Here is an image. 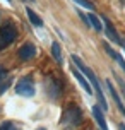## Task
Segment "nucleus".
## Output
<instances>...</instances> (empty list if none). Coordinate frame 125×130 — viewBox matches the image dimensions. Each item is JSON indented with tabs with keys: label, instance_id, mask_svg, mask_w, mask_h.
Here are the masks:
<instances>
[{
	"label": "nucleus",
	"instance_id": "nucleus-1",
	"mask_svg": "<svg viewBox=\"0 0 125 130\" xmlns=\"http://www.w3.org/2000/svg\"><path fill=\"white\" fill-rule=\"evenodd\" d=\"M72 63L75 65V69H79V70L84 74V77L89 79V84H91V87L94 89V92H96V96H98V99H99V103H101V110L106 111V110H108V103H106L105 92L101 91L99 80H98V77H96V74L92 72V69H91V67H87V65H86L77 55H72Z\"/></svg>",
	"mask_w": 125,
	"mask_h": 130
},
{
	"label": "nucleus",
	"instance_id": "nucleus-2",
	"mask_svg": "<svg viewBox=\"0 0 125 130\" xmlns=\"http://www.w3.org/2000/svg\"><path fill=\"white\" fill-rule=\"evenodd\" d=\"M81 120H82V113H81L79 106L77 104H69V108L64 111L60 122L67 128H74V127H77L81 123Z\"/></svg>",
	"mask_w": 125,
	"mask_h": 130
},
{
	"label": "nucleus",
	"instance_id": "nucleus-3",
	"mask_svg": "<svg viewBox=\"0 0 125 130\" xmlns=\"http://www.w3.org/2000/svg\"><path fill=\"white\" fill-rule=\"evenodd\" d=\"M15 38H17V27L14 26L10 21H7L5 24H2V27H0V50L12 45L15 41Z\"/></svg>",
	"mask_w": 125,
	"mask_h": 130
},
{
	"label": "nucleus",
	"instance_id": "nucleus-4",
	"mask_svg": "<svg viewBox=\"0 0 125 130\" xmlns=\"http://www.w3.org/2000/svg\"><path fill=\"white\" fill-rule=\"evenodd\" d=\"M15 92L19 96L24 98H33L34 96V82L31 77H22L19 79V82L15 84Z\"/></svg>",
	"mask_w": 125,
	"mask_h": 130
},
{
	"label": "nucleus",
	"instance_id": "nucleus-5",
	"mask_svg": "<svg viewBox=\"0 0 125 130\" xmlns=\"http://www.w3.org/2000/svg\"><path fill=\"white\" fill-rule=\"evenodd\" d=\"M21 60H31L36 55V46L33 43H24V45L19 48V52H17Z\"/></svg>",
	"mask_w": 125,
	"mask_h": 130
},
{
	"label": "nucleus",
	"instance_id": "nucleus-6",
	"mask_svg": "<svg viewBox=\"0 0 125 130\" xmlns=\"http://www.w3.org/2000/svg\"><path fill=\"white\" fill-rule=\"evenodd\" d=\"M106 87H108V91L112 92V98H113V101L117 103V106H118V111L123 115V118H125V104H123V101H122V98H120L118 91L113 87V84L110 82V80H106Z\"/></svg>",
	"mask_w": 125,
	"mask_h": 130
},
{
	"label": "nucleus",
	"instance_id": "nucleus-7",
	"mask_svg": "<svg viewBox=\"0 0 125 130\" xmlns=\"http://www.w3.org/2000/svg\"><path fill=\"white\" fill-rule=\"evenodd\" d=\"M103 21H105V31H106V36H108V39H110V41H113V43H117V45H122V39H120L118 32L115 31L113 24H112L108 19H106V17H103Z\"/></svg>",
	"mask_w": 125,
	"mask_h": 130
},
{
	"label": "nucleus",
	"instance_id": "nucleus-8",
	"mask_svg": "<svg viewBox=\"0 0 125 130\" xmlns=\"http://www.w3.org/2000/svg\"><path fill=\"white\" fill-rule=\"evenodd\" d=\"M72 74H74V77L79 80V84L84 87V91L87 92V94H92V87H91V84H89V80H87V79L84 77V74H82L79 69H75L74 65H72Z\"/></svg>",
	"mask_w": 125,
	"mask_h": 130
},
{
	"label": "nucleus",
	"instance_id": "nucleus-9",
	"mask_svg": "<svg viewBox=\"0 0 125 130\" xmlns=\"http://www.w3.org/2000/svg\"><path fill=\"white\" fill-rule=\"evenodd\" d=\"M92 115L96 118V123L99 125V128L101 130H108V123H106V118L103 115V111H101V106H92Z\"/></svg>",
	"mask_w": 125,
	"mask_h": 130
},
{
	"label": "nucleus",
	"instance_id": "nucleus-10",
	"mask_svg": "<svg viewBox=\"0 0 125 130\" xmlns=\"http://www.w3.org/2000/svg\"><path fill=\"white\" fill-rule=\"evenodd\" d=\"M26 14H27V19L31 21V24H33V26H36V27H41V26H43V19H41L40 15L34 12L31 7H26Z\"/></svg>",
	"mask_w": 125,
	"mask_h": 130
},
{
	"label": "nucleus",
	"instance_id": "nucleus-11",
	"mask_svg": "<svg viewBox=\"0 0 125 130\" xmlns=\"http://www.w3.org/2000/svg\"><path fill=\"white\" fill-rule=\"evenodd\" d=\"M10 86V79H9V74L5 70H0V96L9 89Z\"/></svg>",
	"mask_w": 125,
	"mask_h": 130
},
{
	"label": "nucleus",
	"instance_id": "nucleus-12",
	"mask_svg": "<svg viewBox=\"0 0 125 130\" xmlns=\"http://www.w3.org/2000/svg\"><path fill=\"white\" fill-rule=\"evenodd\" d=\"M105 50H106V52H108V55H110L112 58H115V60H117V62H118V65H120V67H122V70L125 72V60L122 58V55H120V53H115V52H113V50H112V48H110V46L106 45V43H105Z\"/></svg>",
	"mask_w": 125,
	"mask_h": 130
},
{
	"label": "nucleus",
	"instance_id": "nucleus-13",
	"mask_svg": "<svg viewBox=\"0 0 125 130\" xmlns=\"http://www.w3.org/2000/svg\"><path fill=\"white\" fill-rule=\"evenodd\" d=\"M87 19H89L91 26L94 27L96 31H98V32H101V29H103V24H101V21H99L98 17L94 15V14H92V12H89V14H87Z\"/></svg>",
	"mask_w": 125,
	"mask_h": 130
},
{
	"label": "nucleus",
	"instance_id": "nucleus-14",
	"mask_svg": "<svg viewBox=\"0 0 125 130\" xmlns=\"http://www.w3.org/2000/svg\"><path fill=\"white\" fill-rule=\"evenodd\" d=\"M52 55L57 63H62V48H60V43H53L52 45Z\"/></svg>",
	"mask_w": 125,
	"mask_h": 130
},
{
	"label": "nucleus",
	"instance_id": "nucleus-15",
	"mask_svg": "<svg viewBox=\"0 0 125 130\" xmlns=\"http://www.w3.org/2000/svg\"><path fill=\"white\" fill-rule=\"evenodd\" d=\"M75 4H79L81 7H86V9H89V10H94V4L89 2V0H74Z\"/></svg>",
	"mask_w": 125,
	"mask_h": 130
},
{
	"label": "nucleus",
	"instance_id": "nucleus-16",
	"mask_svg": "<svg viewBox=\"0 0 125 130\" xmlns=\"http://www.w3.org/2000/svg\"><path fill=\"white\" fill-rule=\"evenodd\" d=\"M0 130H17V125L14 122H4L0 123Z\"/></svg>",
	"mask_w": 125,
	"mask_h": 130
},
{
	"label": "nucleus",
	"instance_id": "nucleus-17",
	"mask_svg": "<svg viewBox=\"0 0 125 130\" xmlns=\"http://www.w3.org/2000/svg\"><path fill=\"white\" fill-rule=\"evenodd\" d=\"M118 128H120V130H125V123H120V125H118Z\"/></svg>",
	"mask_w": 125,
	"mask_h": 130
},
{
	"label": "nucleus",
	"instance_id": "nucleus-18",
	"mask_svg": "<svg viewBox=\"0 0 125 130\" xmlns=\"http://www.w3.org/2000/svg\"><path fill=\"white\" fill-rule=\"evenodd\" d=\"M122 45H123V48H125V41H122Z\"/></svg>",
	"mask_w": 125,
	"mask_h": 130
},
{
	"label": "nucleus",
	"instance_id": "nucleus-19",
	"mask_svg": "<svg viewBox=\"0 0 125 130\" xmlns=\"http://www.w3.org/2000/svg\"><path fill=\"white\" fill-rule=\"evenodd\" d=\"M26 2H34V0H26Z\"/></svg>",
	"mask_w": 125,
	"mask_h": 130
},
{
	"label": "nucleus",
	"instance_id": "nucleus-20",
	"mask_svg": "<svg viewBox=\"0 0 125 130\" xmlns=\"http://www.w3.org/2000/svg\"><path fill=\"white\" fill-rule=\"evenodd\" d=\"M38 130H46V128H38Z\"/></svg>",
	"mask_w": 125,
	"mask_h": 130
},
{
	"label": "nucleus",
	"instance_id": "nucleus-21",
	"mask_svg": "<svg viewBox=\"0 0 125 130\" xmlns=\"http://www.w3.org/2000/svg\"><path fill=\"white\" fill-rule=\"evenodd\" d=\"M7 2H12V0H7Z\"/></svg>",
	"mask_w": 125,
	"mask_h": 130
},
{
	"label": "nucleus",
	"instance_id": "nucleus-22",
	"mask_svg": "<svg viewBox=\"0 0 125 130\" xmlns=\"http://www.w3.org/2000/svg\"><path fill=\"white\" fill-rule=\"evenodd\" d=\"M120 2H123V0H120Z\"/></svg>",
	"mask_w": 125,
	"mask_h": 130
}]
</instances>
